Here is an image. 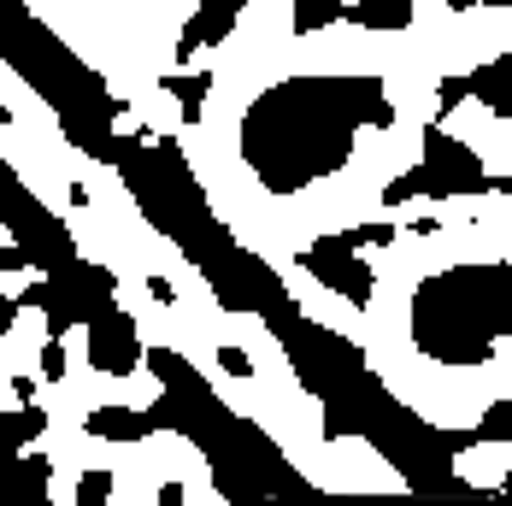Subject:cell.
Instances as JSON below:
<instances>
[{
	"label": "cell",
	"instance_id": "7402d4cb",
	"mask_svg": "<svg viewBox=\"0 0 512 506\" xmlns=\"http://www.w3.org/2000/svg\"><path fill=\"white\" fill-rule=\"evenodd\" d=\"M48 283H30V289H24V295H18V306H30V312H48Z\"/></svg>",
	"mask_w": 512,
	"mask_h": 506
},
{
	"label": "cell",
	"instance_id": "d6986e66",
	"mask_svg": "<svg viewBox=\"0 0 512 506\" xmlns=\"http://www.w3.org/2000/svg\"><path fill=\"white\" fill-rule=\"evenodd\" d=\"M407 201H418V183H412V171H407V177H395V183L383 189V206H407Z\"/></svg>",
	"mask_w": 512,
	"mask_h": 506
},
{
	"label": "cell",
	"instance_id": "5b68a950",
	"mask_svg": "<svg viewBox=\"0 0 512 506\" xmlns=\"http://www.w3.org/2000/svg\"><path fill=\"white\" fill-rule=\"evenodd\" d=\"M142 359H148V354H142L136 318H130L124 306L106 295V301L89 312V365H95L101 377H130Z\"/></svg>",
	"mask_w": 512,
	"mask_h": 506
},
{
	"label": "cell",
	"instance_id": "ac0fdd59",
	"mask_svg": "<svg viewBox=\"0 0 512 506\" xmlns=\"http://www.w3.org/2000/svg\"><path fill=\"white\" fill-rule=\"evenodd\" d=\"M42 377H48V383L65 377V348H59V336H48V348H42Z\"/></svg>",
	"mask_w": 512,
	"mask_h": 506
},
{
	"label": "cell",
	"instance_id": "cb8c5ba5",
	"mask_svg": "<svg viewBox=\"0 0 512 506\" xmlns=\"http://www.w3.org/2000/svg\"><path fill=\"white\" fill-rule=\"evenodd\" d=\"M148 295H154V301H165V306L177 301V289H171V283H165V277H148Z\"/></svg>",
	"mask_w": 512,
	"mask_h": 506
},
{
	"label": "cell",
	"instance_id": "ba28073f",
	"mask_svg": "<svg viewBox=\"0 0 512 506\" xmlns=\"http://www.w3.org/2000/svg\"><path fill=\"white\" fill-rule=\"evenodd\" d=\"M171 424V412L154 406V412H130V406H95L89 412V436H101V442H142V436H154Z\"/></svg>",
	"mask_w": 512,
	"mask_h": 506
},
{
	"label": "cell",
	"instance_id": "6da1fadb",
	"mask_svg": "<svg viewBox=\"0 0 512 506\" xmlns=\"http://www.w3.org/2000/svg\"><path fill=\"white\" fill-rule=\"evenodd\" d=\"M389 124L395 101L383 95V77H283L248 101L236 148L265 195H301L354 159L359 130Z\"/></svg>",
	"mask_w": 512,
	"mask_h": 506
},
{
	"label": "cell",
	"instance_id": "44dd1931",
	"mask_svg": "<svg viewBox=\"0 0 512 506\" xmlns=\"http://www.w3.org/2000/svg\"><path fill=\"white\" fill-rule=\"evenodd\" d=\"M24 265H36L24 242H18V248H0V271H24Z\"/></svg>",
	"mask_w": 512,
	"mask_h": 506
},
{
	"label": "cell",
	"instance_id": "30bf717a",
	"mask_svg": "<svg viewBox=\"0 0 512 506\" xmlns=\"http://www.w3.org/2000/svg\"><path fill=\"white\" fill-rule=\"evenodd\" d=\"M359 30H407L412 24V0H354L348 6Z\"/></svg>",
	"mask_w": 512,
	"mask_h": 506
},
{
	"label": "cell",
	"instance_id": "83f0119b",
	"mask_svg": "<svg viewBox=\"0 0 512 506\" xmlns=\"http://www.w3.org/2000/svg\"><path fill=\"white\" fill-rule=\"evenodd\" d=\"M477 6H512V0H477Z\"/></svg>",
	"mask_w": 512,
	"mask_h": 506
},
{
	"label": "cell",
	"instance_id": "277c9868",
	"mask_svg": "<svg viewBox=\"0 0 512 506\" xmlns=\"http://www.w3.org/2000/svg\"><path fill=\"white\" fill-rule=\"evenodd\" d=\"M312 283H324L330 295H342L348 306H371L377 295V277L365 265V248L354 242V230H336V236H318L307 253H301Z\"/></svg>",
	"mask_w": 512,
	"mask_h": 506
},
{
	"label": "cell",
	"instance_id": "e0dca14e",
	"mask_svg": "<svg viewBox=\"0 0 512 506\" xmlns=\"http://www.w3.org/2000/svg\"><path fill=\"white\" fill-rule=\"evenodd\" d=\"M354 242L359 248H389V242H395V224H359Z\"/></svg>",
	"mask_w": 512,
	"mask_h": 506
},
{
	"label": "cell",
	"instance_id": "5bb4252c",
	"mask_svg": "<svg viewBox=\"0 0 512 506\" xmlns=\"http://www.w3.org/2000/svg\"><path fill=\"white\" fill-rule=\"evenodd\" d=\"M471 442H512V401H495V406H489V412L477 418Z\"/></svg>",
	"mask_w": 512,
	"mask_h": 506
},
{
	"label": "cell",
	"instance_id": "f546056e",
	"mask_svg": "<svg viewBox=\"0 0 512 506\" xmlns=\"http://www.w3.org/2000/svg\"><path fill=\"white\" fill-rule=\"evenodd\" d=\"M6 118H12V112H6V101H0V124H6Z\"/></svg>",
	"mask_w": 512,
	"mask_h": 506
},
{
	"label": "cell",
	"instance_id": "7a4b0ae2",
	"mask_svg": "<svg viewBox=\"0 0 512 506\" xmlns=\"http://www.w3.org/2000/svg\"><path fill=\"white\" fill-rule=\"evenodd\" d=\"M512 342V265H448L412 289V348L436 365H483Z\"/></svg>",
	"mask_w": 512,
	"mask_h": 506
},
{
	"label": "cell",
	"instance_id": "7c38bea8",
	"mask_svg": "<svg viewBox=\"0 0 512 506\" xmlns=\"http://www.w3.org/2000/svg\"><path fill=\"white\" fill-rule=\"evenodd\" d=\"M330 24H348V0H295V30L318 36Z\"/></svg>",
	"mask_w": 512,
	"mask_h": 506
},
{
	"label": "cell",
	"instance_id": "52a82bcc",
	"mask_svg": "<svg viewBox=\"0 0 512 506\" xmlns=\"http://www.w3.org/2000/svg\"><path fill=\"white\" fill-rule=\"evenodd\" d=\"M48 454H18L0 465V506H42L48 501Z\"/></svg>",
	"mask_w": 512,
	"mask_h": 506
},
{
	"label": "cell",
	"instance_id": "603a6c76",
	"mask_svg": "<svg viewBox=\"0 0 512 506\" xmlns=\"http://www.w3.org/2000/svg\"><path fill=\"white\" fill-rule=\"evenodd\" d=\"M18 312H24V306L12 301V295H0V342L12 336V318H18Z\"/></svg>",
	"mask_w": 512,
	"mask_h": 506
},
{
	"label": "cell",
	"instance_id": "9a60e30c",
	"mask_svg": "<svg viewBox=\"0 0 512 506\" xmlns=\"http://www.w3.org/2000/svg\"><path fill=\"white\" fill-rule=\"evenodd\" d=\"M112 495V471H83V483H77V506H101Z\"/></svg>",
	"mask_w": 512,
	"mask_h": 506
},
{
	"label": "cell",
	"instance_id": "9c48e42d",
	"mask_svg": "<svg viewBox=\"0 0 512 506\" xmlns=\"http://www.w3.org/2000/svg\"><path fill=\"white\" fill-rule=\"evenodd\" d=\"M465 83H471V101H483L495 118H512V59H489V65H477Z\"/></svg>",
	"mask_w": 512,
	"mask_h": 506
},
{
	"label": "cell",
	"instance_id": "4fadbf2b",
	"mask_svg": "<svg viewBox=\"0 0 512 506\" xmlns=\"http://www.w3.org/2000/svg\"><path fill=\"white\" fill-rule=\"evenodd\" d=\"M42 430H48V412H42V406H30V401H24V406H12V412H0V436H6L12 448L36 442Z\"/></svg>",
	"mask_w": 512,
	"mask_h": 506
},
{
	"label": "cell",
	"instance_id": "2e32d148",
	"mask_svg": "<svg viewBox=\"0 0 512 506\" xmlns=\"http://www.w3.org/2000/svg\"><path fill=\"white\" fill-rule=\"evenodd\" d=\"M460 101H471V83H465V77H442V83H436V106L454 112Z\"/></svg>",
	"mask_w": 512,
	"mask_h": 506
},
{
	"label": "cell",
	"instance_id": "4316f807",
	"mask_svg": "<svg viewBox=\"0 0 512 506\" xmlns=\"http://www.w3.org/2000/svg\"><path fill=\"white\" fill-rule=\"evenodd\" d=\"M448 6H454V12H471V6H477V0H448Z\"/></svg>",
	"mask_w": 512,
	"mask_h": 506
},
{
	"label": "cell",
	"instance_id": "ffe728a7",
	"mask_svg": "<svg viewBox=\"0 0 512 506\" xmlns=\"http://www.w3.org/2000/svg\"><path fill=\"white\" fill-rule=\"evenodd\" d=\"M218 365H224L230 377H254V359L242 354V348H218Z\"/></svg>",
	"mask_w": 512,
	"mask_h": 506
},
{
	"label": "cell",
	"instance_id": "d4e9b609",
	"mask_svg": "<svg viewBox=\"0 0 512 506\" xmlns=\"http://www.w3.org/2000/svg\"><path fill=\"white\" fill-rule=\"evenodd\" d=\"M12 395H18V401H30V395H36V377H24V371H18V377H12Z\"/></svg>",
	"mask_w": 512,
	"mask_h": 506
},
{
	"label": "cell",
	"instance_id": "8992f818",
	"mask_svg": "<svg viewBox=\"0 0 512 506\" xmlns=\"http://www.w3.org/2000/svg\"><path fill=\"white\" fill-rule=\"evenodd\" d=\"M242 6H248V0H201V6H195V18H189V24H183V36H177V59L189 65L195 53L218 48V42L236 30Z\"/></svg>",
	"mask_w": 512,
	"mask_h": 506
},
{
	"label": "cell",
	"instance_id": "484cf974",
	"mask_svg": "<svg viewBox=\"0 0 512 506\" xmlns=\"http://www.w3.org/2000/svg\"><path fill=\"white\" fill-rule=\"evenodd\" d=\"M495 195H512V171H495Z\"/></svg>",
	"mask_w": 512,
	"mask_h": 506
},
{
	"label": "cell",
	"instance_id": "f1b7e54d",
	"mask_svg": "<svg viewBox=\"0 0 512 506\" xmlns=\"http://www.w3.org/2000/svg\"><path fill=\"white\" fill-rule=\"evenodd\" d=\"M501 489H507V495H512V471H507V477H501Z\"/></svg>",
	"mask_w": 512,
	"mask_h": 506
},
{
	"label": "cell",
	"instance_id": "8fae6325",
	"mask_svg": "<svg viewBox=\"0 0 512 506\" xmlns=\"http://www.w3.org/2000/svg\"><path fill=\"white\" fill-rule=\"evenodd\" d=\"M165 89L183 101V124H201L206 95H212V71H171V77H165Z\"/></svg>",
	"mask_w": 512,
	"mask_h": 506
},
{
	"label": "cell",
	"instance_id": "3957f363",
	"mask_svg": "<svg viewBox=\"0 0 512 506\" xmlns=\"http://www.w3.org/2000/svg\"><path fill=\"white\" fill-rule=\"evenodd\" d=\"M412 183L430 201L495 195V171H483V159L465 148L460 136H448V124H424V159L412 165Z\"/></svg>",
	"mask_w": 512,
	"mask_h": 506
}]
</instances>
